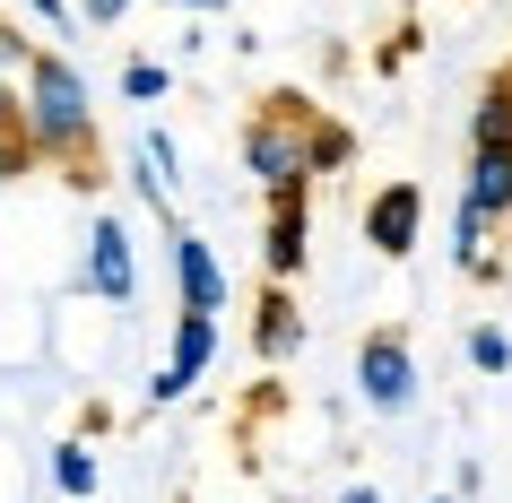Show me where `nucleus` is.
Instances as JSON below:
<instances>
[{"instance_id": "2", "label": "nucleus", "mask_w": 512, "mask_h": 503, "mask_svg": "<svg viewBox=\"0 0 512 503\" xmlns=\"http://www.w3.org/2000/svg\"><path fill=\"white\" fill-rule=\"evenodd\" d=\"M243 174L270 191V200L322 183V174H313V105H304V96H270V105L243 122Z\"/></svg>"}, {"instance_id": "10", "label": "nucleus", "mask_w": 512, "mask_h": 503, "mask_svg": "<svg viewBox=\"0 0 512 503\" xmlns=\"http://www.w3.org/2000/svg\"><path fill=\"white\" fill-rule=\"evenodd\" d=\"M165 365L183 373V382H200V373L217 365V313H191L183 304V313H174V356H165Z\"/></svg>"}, {"instance_id": "12", "label": "nucleus", "mask_w": 512, "mask_h": 503, "mask_svg": "<svg viewBox=\"0 0 512 503\" xmlns=\"http://www.w3.org/2000/svg\"><path fill=\"white\" fill-rule=\"evenodd\" d=\"M469 148H512V79H495L469 113Z\"/></svg>"}, {"instance_id": "8", "label": "nucleus", "mask_w": 512, "mask_h": 503, "mask_svg": "<svg viewBox=\"0 0 512 503\" xmlns=\"http://www.w3.org/2000/svg\"><path fill=\"white\" fill-rule=\"evenodd\" d=\"M304 347V313H296V295H287V278H270L261 287V313H252V356L261 365H287Z\"/></svg>"}, {"instance_id": "22", "label": "nucleus", "mask_w": 512, "mask_h": 503, "mask_svg": "<svg viewBox=\"0 0 512 503\" xmlns=\"http://www.w3.org/2000/svg\"><path fill=\"white\" fill-rule=\"evenodd\" d=\"M339 503H382V486H365V477H356V486H339Z\"/></svg>"}, {"instance_id": "14", "label": "nucleus", "mask_w": 512, "mask_h": 503, "mask_svg": "<svg viewBox=\"0 0 512 503\" xmlns=\"http://www.w3.org/2000/svg\"><path fill=\"white\" fill-rule=\"evenodd\" d=\"M356 157V139H348V122H322L313 113V174H339V165Z\"/></svg>"}, {"instance_id": "1", "label": "nucleus", "mask_w": 512, "mask_h": 503, "mask_svg": "<svg viewBox=\"0 0 512 503\" xmlns=\"http://www.w3.org/2000/svg\"><path fill=\"white\" fill-rule=\"evenodd\" d=\"M18 131H27V148L44 165H70L79 183H96L87 174L96 165V96H87L79 61L27 53V70H18Z\"/></svg>"}, {"instance_id": "9", "label": "nucleus", "mask_w": 512, "mask_h": 503, "mask_svg": "<svg viewBox=\"0 0 512 503\" xmlns=\"http://www.w3.org/2000/svg\"><path fill=\"white\" fill-rule=\"evenodd\" d=\"M460 200L504 226V217H512V148H469V183H460Z\"/></svg>"}, {"instance_id": "19", "label": "nucleus", "mask_w": 512, "mask_h": 503, "mask_svg": "<svg viewBox=\"0 0 512 503\" xmlns=\"http://www.w3.org/2000/svg\"><path fill=\"white\" fill-rule=\"evenodd\" d=\"M79 18H87V27H122V18H131V0H79Z\"/></svg>"}, {"instance_id": "23", "label": "nucleus", "mask_w": 512, "mask_h": 503, "mask_svg": "<svg viewBox=\"0 0 512 503\" xmlns=\"http://www.w3.org/2000/svg\"><path fill=\"white\" fill-rule=\"evenodd\" d=\"M183 9H200V18H217V9H226V0H183Z\"/></svg>"}, {"instance_id": "16", "label": "nucleus", "mask_w": 512, "mask_h": 503, "mask_svg": "<svg viewBox=\"0 0 512 503\" xmlns=\"http://www.w3.org/2000/svg\"><path fill=\"white\" fill-rule=\"evenodd\" d=\"M469 365H478V373H504V365H512V339L495 330V321H478V330H469Z\"/></svg>"}, {"instance_id": "15", "label": "nucleus", "mask_w": 512, "mask_h": 503, "mask_svg": "<svg viewBox=\"0 0 512 503\" xmlns=\"http://www.w3.org/2000/svg\"><path fill=\"white\" fill-rule=\"evenodd\" d=\"M165 87H174V70H165V61H122V96H131V105H157Z\"/></svg>"}, {"instance_id": "3", "label": "nucleus", "mask_w": 512, "mask_h": 503, "mask_svg": "<svg viewBox=\"0 0 512 503\" xmlns=\"http://www.w3.org/2000/svg\"><path fill=\"white\" fill-rule=\"evenodd\" d=\"M356 399L374 417H408L417 408V356H408L400 330H374V339L356 347Z\"/></svg>"}, {"instance_id": "6", "label": "nucleus", "mask_w": 512, "mask_h": 503, "mask_svg": "<svg viewBox=\"0 0 512 503\" xmlns=\"http://www.w3.org/2000/svg\"><path fill=\"white\" fill-rule=\"evenodd\" d=\"M174 287H183L191 313H226V269H217V243H200L191 226H174Z\"/></svg>"}, {"instance_id": "13", "label": "nucleus", "mask_w": 512, "mask_h": 503, "mask_svg": "<svg viewBox=\"0 0 512 503\" xmlns=\"http://www.w3.org/2000/svg\"><path fill=\"white\" fill-rule=\"evenodd\" d=\"M53 486L70 503H87V495H96V451H87V443H61L53 451Z\"/></svg>"}, {"instance_id": "18", "label": "nucleus", "mask_w": 512, "mask_h": 503, "mask_svg": "<svg viewBox=\"0 0 512 503\" xmlns=\"http://www.w3.org/2000/svg\"><path fill=\"white\" fill-rule=\"evenodd\" d=\"M183 391H191L183 373H174V365H157V382H148V408H174V399H183Z\"/></svg>"}, {"instance_id": "5", "label": "nucleus", "mask_w": 512, "mask_h": 503, "mask_svg": "<svg viewBox=\"0 0 512 503\" xmlns=\"http://www.w3.org/2000/svg\"><path fill=\"white\" fill-rule=\"evenodd\" d=\"M87 295H105V304H131L139 295V252H131V226L122 217H96L87 226Z\"/></svg>"}, {"instance_id": "17", "label": "nucleus", "mask_w": 512, "mask_h": 503, "mask_svg": "<svg viewBox=\"0 0 512 503\" xmlns=\"http://www.w3.org/2000/svg\"><path fill=\"white\" fill-rule=\"evenodd\" d=\"M27 165H35L27 131H0V183H9V174H27Z\"/></svg>"}, {"instance_id": "20", "label": "nucleus", "mask_w": 512, "mask_h": 503, "mask_svg": "<svg viewBox=\"0 0 512 503\" xmlns=\"http://www.w3.org/2000/svg\"><path fill=\"white\" fill-rule=\"evenodd\" d=\"M27 9H35V18H44L53 35H70V27H79V9H70V0H27Z\"/></svg>"}, {"instance_id": "24", "label": "nucleus", "mask_w": 512, "mask_h": 503, "mask_svg": "<svg viewBox=\"0 0 512 503\" xmlns=\"http://www.w3.org/2000/svg\"><path fill=\"white\" fill-rule=\"evenodd\" d=\"M434 503H460V495H434Z\"/></svg>"}, {"instance_id": "21", "label": "nucleus", "mask_w": 512, "mask_h": 503, "mask_svg": "<svg viewBox=\"0 0 512 503\" xmlns=\"http://www.w3.org/2000/svg\"><path fill=\"white\" fill-rule=\"evenodd\" d=\"M0 131H18V70H0Z\"/></svg>"}, {"instance_id": "4", "label": "nucleus", "mask_w": 512, "mask_h": 503, "mask_svg": "<svg viewBox=\"0 0 512 503\" xmlns=\"http://www.w3.org/2000/svg\"><path fill=\"white\" fill-rule=\"evenodd\" d=\"M417 226H426V191L408 183V174L365 200V243H374L382 261H408V252H417Z\"/></svg>"}, {"instance_id": "11", "label": "nucleus", "mask_w": 512, "mask_h": 503, "mask_svg": "<svg viewBox=\"0 0 512 503\" xmlns=\"http://www.w3.org/2000/svg\"><path fill=\"white\" fill-rule=\"evenodd\" d=\"M139 191H148V209L174 217V139H165V131L139 139Z\"/></svg>"}, {"instance_id": "7", "label": "nucleus", "mask_w": 512, "mask_h": 503, "mask_svg": "<svg viewBox=\"0 0 512 503\" xmlns=\"http://www.w3.org/2000/svg\"><path fill=\"white\" fill-rule=\"evenodd\" d=\"M313 209H304V191H287V200H270V226H261V278H296L304 252H313Z\"/></svg>"}]
</instances>
